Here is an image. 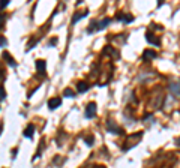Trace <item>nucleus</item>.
<instances>
[{
    "instance_id": "1",
    "label": "nucleus",
    "mask_w": 180,
    "mask_h": 168,
    "mask_svg": "<svg viewBox=\"0 0 180 168\" xmlns=\"http://www.w3.org/2000/svg\"><path fill=\"white\" fill-rule=\"evenodd\" d=\"M143 138V132H135V134H131L126 137V141H125V147H122V150H129L132 149L134 146H137V143Z\"/></svg>"
},
{
    "instance_id": "2",
    "label": "nucleus",
    "mask_w": 180,
    "mask_h": 168,
    "mask_svg": "<svg viewBox=\"0 0 180 168\" xmlns=\"http://www.w3.org/2000/svg\"><path fill=\"white\" fill-rule=\"evenodd\" d=\"M84 116H86V119H95L96 117V104L95 102H90L87 105L86 111H84Z\"/></svg>"
},
{
    "instance_id": "3",
    "label": "nucleus",
    "mask_w": 180,
    "mask_h": 168,
    "mask_svg": "<svg viewBox=\"0 0 180 168\" xmlns=\"http://www.w3.org/2000/svg\"><path fill=\"white\" fill-rule=\"evenodd\" d=\"M107 131H108L110 134H116V135H122V134H123V129L119 128L117 125H116L114 122H111V120L107 122Z\"/></svg>"
},
{
    "instance_id": "4",
    "label": "nucleus",
    "mask_w": 180,
    "mask_h": 168,
    "mask_svg": "<svg viewBox=\"0 0 180 168\" xmlns=\"http://www.w3.org/2000/svg\"><path fill=\"white\" fill-rule=\"evenodd\" d=\"M146 41L149 42V44H152V45H155V47H159L161 45V41L159 39H156V36L155 35H152V33H146Z\"/></svg>"
},
{
    "instance_id": "5",
    "label": "nucleus",
    "mask_w": 180,
    "mask_h": 168,
    "mask_svg": "<svg viewBox=\"0 0 180 168\" xmlns=\"http://www.w3.org/2000/svg\"><path fill=\"white\" fill-rule=\"evenodd\" d=\"M89 89H90V86L86 81H78V83H77V92H78V93H86Z\"/></svg>"
},
{
    "instance_id": "6",
    "label": "nucleus",
    "mask_w": 180,
    "mask_h": 168,
    "mask_svg": "<svg viewBox=\"0 0 180 168\" xmlns=\"http://www.w3.org/2000/svg\"><path fill=\"white\" fill-rule=\"evenodd\" d=\"M62 105V99L60 98H54V99H50L48 101V110H56Z\"/></svg>"
},
{
    "instance_id": "7",
    "label": "nucleus",
    "mask_w": 180,
    "mask_h": 168,
    "mask_svg": "<svg viewBox=\"0 0 180 168\" xmlns=\"http://www.w3.org/2000/svg\"><path fill=\"white\" fill-rule=\"evenodd\" d=\"M170 92H171V95H174V96H180V81L170 84Z\"/></svg>"
},
{
    "instance_id": "8",
    "label": "nucleus",
    "mask_w": 180,
    "mask_h": 168,
    "mask_svg": "<svg viewBox=\"0 0 180 168\" xmlns=\"http://www.w3.org/2000/svg\"><path fill=\"white\" fill-rule=\"evenodd\" d=\"M87 14H89V11H83V12H80V14H75V15L72 17L71 24H72V26H74V24H77V21H80V20H83V18H86V17H87Z\"/></svg>"
},
{
    "instance_id": "9",
    "label": "nucleus",
    "mask_w": 180,
    "mask_h": 168,
    "mask_svg": "<svg viewBox=\"0 0 180 168\" xmlns=\"http://www.w3.org/2000/svg\"><path fill=\"white\" fill-rule=\"evenodd\" d=\"M36 65V69H38V72H41V74H44L45 72V69H47V62L42 60V59H39V60L35 62Z\"/></svg>"
},
{
    "instance_id": "10",
    "label": "nucleus",
    "mask_w": 180,
    "mask_h": 168,
    "mask_svg": "<svg viewBox=\"0 0 180 168\" xmlns=\"http://www.w3.org/2000/svg\"><path fill=\"white\" fill-rule=\"evenodd\" d=\"M33 132H35V125H29L27 128L24 129V132H23V135H24V138H33Z\"/></svg>"
},
{
    "instance_id": "11",
    "label": "nucleus",
    "mask_w": 180,
    "mask_h": 168,
    "mask_svg": "<svg viewBox=\"0 0 180 168\" xmlns=\"http://www.w3.org/2000/svg\"><path fill=\"white\" fill-rule=\"evenodd\" d=\"M116 20L119 21H123V23H132L134 21V17H131V15H125V14H119L117 17H116Z\"/></svg>"
},
{
    "instance_id": "12",
    "label": "nucleus",
    "mask_w": 180,
    "mask_h": 168,
    "mask_svg": "<svg viewBox=\"0 0 180 168\" xmlns=\"http://www.w3.org/2000/svg\"><path fill=\"white\" fill-rule=\"evenodd\" d=\"M156 56H158V54L155 53L153 50H146L144 53H143V60H144V62H147V60H149V59H155Z\"/></svg>"
},
{
    "instance_id": "13",
    "label": "nucleus",
    "mask_w": 180,
    "mask_h": 168,
    "mask_svg": "<svg viewBox=\"0 0 180 168\" xmlns=\"http://www.w3.org/2000/svg\"><path fill=\"white\" fill-rule=\"evenodd\" d=\"M110 23H111V18H104L102 21H98V30H104V29H107Z\"/></svg>"
},
{
    "instance_id": "14",
    "label": "nucleus",
    "mask_w": 180,
    "mask_h": 168,
    "mask_svg": "<svg viewBox=\"0 0 180 168\" xmlns=\"http://www.w3.org/2000/svg\"><path fill=\"white\" fill-rule=\"evenodd\" d=\"M3 59H5V60L8 62V65H9L11 68H15V66H17V62H15L14 59H12V57L9 56V53H6V51L3 53Z\"/></svg>"
},
{
    "instance_id": "15",
    "label": "nucleus",
    "mask_w": 180,
    "mask_h": 168,
    "mask_svg": "<svg viewBox=\"0 0 180 168\" xmlns=\"http://www.w3.org/2000/svg\"><path fill=\"white\" fill-rule=\"evenodd\" d=\"M96 30H98V21H96V20H93L92 23H90V26L87 27V33L92 35V33H95Z\"/></svg>"
},
{
    "instance_id": "16",
    "label": "nucleus",
    "mask_w": 180,
    "mask_h": 168,
    "mask_svg": "<svg viewBox=\"0 0 180 168\" xmlns=\"http://www.w3.org/2000/svg\"><path fill=\"white\" fill-rule=\"evenodd\" d=\"M63 96H66V98H75V92H74V90H71V89H65Z\"/></svg>"
},
{
    "instance_id": "17",
    "label": "nucleus",
    "mask_w": 180,
    "mask_h": 168,
    "mask_svg": "<svg viewBox=\"0 0 180 168\" xmlns=\"http://www.w3.org/2000/svg\"><path fill=\"white\" fill-rule=\"evenodd\" d=\"M5 23H6V15H5V14H0V30L3 29Z\"/></svg>"
},
{
    "instance_id": "18",
    "label": "nucleus",
    "mask_w": 180,
    "mask_h": 168,
    "mask_svg": "<svg viewBox=\"0 0 180 168\" xmlns=\"http://www.w3.org/2000/svg\"><path fill=\"white\" fill-rule=\"evenodd\" d=\"M5 99H6V92H5L3 86H0V102L5 101Z\"/></svg>"
},
{
    "instance_id": "19",
    "label": "nucleus",
    "mask_w": 180,
    "mask_h": 168,
    "mask_svg": "<svg viewBox=\"0 0 180 168\" xmlns=\"http://www.w3.org/2000/svg\"><path fill=\"white\" fill-rule=\"evenodd\" d=\"M8 6H9V0H0V11H3Z\"/></svg>"
},
{
    "instance_id": "20",
    "label": "nucleus",
    "mask_w": 180,
    "mask_h": 168,
    "mask_svg": "<svg viewBox=\"0 0 180 168\" xmlns=\"http://www.w3.org/2000/svg\"><path fill=\"white\" fill-rule=\"evenodd\" d=\"M84 141H86V144H87V146H92V144H93V141H95V138H93V137H84Z\"/></svg>"
},
{
    "instance_id": "21",
    "label": "nucleus",
    "mask_w": 180,
    "mask_h": 168,
    "mask_svg": "<svg viewBox=\"0 0 180 168\" xmlns=\"http://www.w3.org/2000/svg\"><path fill=\"white\" fill-rule=\"evenodd\" d=\"M0 47H8V39L5 38V36H0Z\"/></svg>"
},
{
    "instance_id": "22",
    "label": "nucleus",
    "mask_w": 180,
    "mask_h": 168,
    "mask_svg": "<svg viewBox=\"0 0 180 168\" xmlns=\"http://www.w3.org/2000/svg\"><path fill=\"white\" fill-rule=\"evenodd\" d=\"M36 44H38V39H35V41H32V42H29V44H27V50H26V51H30V50H32V48L35 47Z\"/></svg>"
},
{
    "instance_id": "23",
    "label": "nucleus",
    "mask_w": 180,
    "mask_h": 168,
    "mask_svg": "<svg viewBox=\"0 0 180 168\" xmlns=\"http://www.w3.org/2000/svg\"><path fill=\"white\" fill-rule=\"evenodd\" d=\"M56 44H57V38H54V39H51V41L48 42L50 47H53V45H56Z\"/></svg>"
},
{
    "instance_id": "24",
    "label": "nucleus",
    "mask_w": 180,
    "mask_h": 168,
    "mask_svg": "<svg viewBox=\"0 0 180 168\" xmlns=\"http://www.w3.org/2000/svg\"><path fill=\"white\" fill-rule=\"evenodd\" d=\"M5 80V75H3V71H0V81Z\"/></svg>"
},
{
    "instance_id": "25",
    "label": "nucleus",
    "mask_w": 180,
    "mask_h": 168,
    "mask_svg": "<svg viewBox=\"0 0 180 168\" xmlns=\"http://www.w3.org/2000/svg\"><path fill=\"white\" fill-rule=\"evenodd\" d=\"M15 155H17V149H14V150H12V159H15Z\"/></svg>"
}]
</instances>
